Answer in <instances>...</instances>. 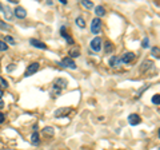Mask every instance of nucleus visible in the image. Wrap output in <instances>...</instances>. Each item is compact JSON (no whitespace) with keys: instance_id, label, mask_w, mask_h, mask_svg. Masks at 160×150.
I'll return each mask as SVG.
<instances>
[{"instance_id":"9d476101","label":"nucleus","mask_w":160,"mask_h":150,"mask_svg":"<svg viewBox=\"0 0 160 150\" xmlns=\"http://www.w3.org/2000/svg\"><path fill=\"white\" fill-rule=\"evenodd\" d=\"M3 13H4V16H5V19L7 20H11V19L13 18V13H12V11H11V8H9L8 5H5V7H3Z\"/></svg>"},{"instance_id":"a211bd4d","label":"nucleus","mask_w":160,"mask_h":150,"mask_svg":"<svg viewBox=\"0 0 160 150\" xmlns=\"http://www.w3.org/2000/svg\"><path fill=\"white\" fill-rule=\"evenodd\" d=\"M76 24H78L79 27H82V28H84V27H86V23H84V19H83V18H80V16H79V18H76Z\"/></svg>"},{"instance_id":"393cba45","label":"nucleus","mask_w":160,"mask_h":150,"mask_svg":"<svg viewBox=\"0 0 160 150\" xmlns=\"http://www.w3.org/2000/svg\"><path fill=\"white\" fill-rule=\"evenodd\" d=\"M152 55L155 58H159V47H153L152 48Z\"/></svg>"},{"instance_id":"f3484780","label":"nucleus","mask_w":160,"mask_h":150,"mask_svg":"<svg viewBox=\"0 0 160 150\" xmlns=\"http://www.w3.org/2000/svg\"><path fill=\"white\" fill-rule=\"evenodd\" d=\"M82 4L84 5L86 8H90V9H91L92 7H93V3H92V1H90V0H83Z\"/></svg>"},{"instance_id":"423d86ee","label":"nucleus","mask_w":160,"mask_h":150,"mask_svg":"<svg viewBox=\"0 0 160 150\" xmlns=\"http://www.w3.org/2000/svg\"><path fill=\"white\" fill-rule=\"evenodd\" d=\"M13 15H15L16 18H19V19H24L27 16V11L23 8V7H16L15 11H13Z\"/></svg>"},{"instance_id":"5701e85b","label":"nucleus","mask_w":160,"mask_h":150,"mask_svg":"<svg viewBox=\"0 0 160 150\" xmlns=\"http://www.w3.org/2000/svg\"><path fill=\"white\" fill-rule=\"evenodd\" d=\"M0 87H5V88L8 87V82L5 79H3L1 76H0Z\"/></svg>"},{"instance_id":"dca6fc26","label":"nucleus","mask_w":160,"mask_h":150,"mask_svg":"<svg viewBox=\"0 0 160 150\" xmlns=\"http://www.w3.org/2000/svg\"><path fill=\"white\" fill-rule=\"evenodd\" d=\"M152 66H153V63H152L151 60H146V62L142 64V71H147L148 68H151Z\"/></svg>"},{"instance_id":"1a4fd4ad","label":"nucleus","mask_w":160,"mask_h":150,"mask_svg":"<svg viewBox=\"0 0 160 150\" xmlns=\"http://www.w3.org/2000/svg\"><path fill=\"white\" fill-rule=\"evenodd\" d=\"M53 86H56L57 88H60V90H63V88L67 87V80L63 79V78H59V79L55 80V83H53Z\"/></svg>"},{"instance_id":"b1692460","label":"nucleus","mask_w":160,"mask_h":150,"mask_svg":"<svg viewBox=\"0 0 160 150\" xmlns=\"http://www.w3.org/2000/svg\"><path fill=\"white\" fill-rule=\"evenodd\" d=\"M152 102H153L155 105H157V106H159V105H160V101H159V94H156V95H153V97H152Z\"/></svg>"},{"instance_id":"f257e3e1","label":"nucleus","mask_w":160,"mask_h":150,"mask_svg":"<svg viewBox=\"0 0 160 150\" xmlns=\"http://www.w3.org/2000/svg\"><path fill=\"white\" fill-rule=\"evenodd\" d=\"M101 31V20L99 18H95L91 23V32L92 34H99Z\"/></svg>"},{"instance_id":"ddd939ff","label":"nucleus","mask_w":160,"mask_h":150,"mask_svg":"<svg viewBox=\"0 0 160 150\" xmlns=\"http://www.w3.org/2000/svg\"><path fill=\"white\" fill-rule=\"evenodd\" d=\"M61 36H63V38L67 40V43L74 44V39H72V38H71L69 35H67V34H65V27H61Z\"/></svg>"},{"instance_id":"c85d7f7f","label":"nucleus","mask_w":160,"mask_h":150,"mask_svg":"<svg viewBox=\"0 0 160 150\" xmlns=\"http://www.w3.org/2000/svg\"><path fill=\"white\" fill-rule=\"evenodd\" d=\"M4 119H5L4 114H3V113H0V125H1L3 122H4Z\"/></svg>"},{"instance_id":"412c9836","label":"nucleus","mask_w":160,"mask_h":150,"mask_svg":"<svg viewBox=\"0 0 160 150\" xmlns=\"http://www.w3.org/2000/svg\"><path fill=\"white\" fill-rule=\"evenodd\" d=\"M7 50H8V46L5 44V42L0 40V51H7Z\"/></svg>"},{"instance_id":"7ed1b4c3","label":"nucleus","mask_w":160,"mask_h":150,"mask_svg":"<svg viewBox=\"0 0 160 150\" xmlns=\"http://www.w3.org/2000/svg\"><path fill=\"white\" fill-rule=\"evenodd\" d=\"M91 48L93 50V51H96V52H99L100 50H101V39L100 38H93V39L91 40Z\"/></svg>"},{"instance_id":"f8f14e48","label":"nucleus","mask_w":160,"mask_h":150,"mask_svg":"<svg viewBox=\"0 0 160 150\" xmlns=\"http://www.w3.org/2000/svg\"><path fill=\"white\" fill-rule=\"evenodd\" d=\"M109 64H111L112 67H115V68H117V67L121 66V62L117 56H112L111 59H109Z\"/></svg>"},{"instance_id":"7c9ffc66","label":"nucleus","mask_w":160,"mask_h":150,"mask_svg":"<svg viewBox=\"0 0 160 150\" xmlns=\"http://www.w3.org/2000/svg\"><path fill=\"white\" fill-rule=\"evenodd\" d=\"M3 97V90H1V88H0V98Z\"/></svg>"},{"instance_id":"0eeeda50","label":"nucleus","mask_w":160,"mask_h":150,"mask_svg":"<svg viewBox=\"0 0 160 150\" xmlns=\"http://www.w3.org/2000/svg\"><path fill=\"white\" fill-rule=\"evenodd\" d=\"M128 122H130V125H132V126H136V125H139L142 122V118H140L138 114H131L130 117H128Z\"/></svg>"},{"instance_id":"bb28decb","label":"nucleus","mask_w":160,"mask_h":150,"mask_svg":"<svg viewBox=\"0 0 160 150\" xmlns=\"http://www.w3.org/2000/svg\"><path fill=\"white\" fill-rule=\"evenodd\" d=\"M5 42L9 44H15V40H13V38H11V36H5Z\"/></svg>"},{"instance_id":"6ab92c4d","label":"nucleus","mask_w":160,"mask_h":150,"mask_svg":"<svg viewBox=\"0 0 160 150\" xmlns=\"http://www.w3.org/2000/svg\"><path fill=\"white\" fill-rule=\"evenodd\" d=\"M69 55H71L72 58H76V56H79V55H80V51H79L78 48H72L71 51H69Z\"/></svg>"},{"instance_id":"4468645a","label":"nucleus","mask_w":160,"mask_h":150,"mask_svg":"<svg viewBox=\"0 0 160 150\" xmlns=\"http://www.w3.org/2000/svg\"><path fill=\"white\" fill-rule=\"evenodd\" d=\"M31 143H32V145H35V146L39 145V134H38L36 131L31 135Z\"/></svg>"},{"instance_id":"20e7f679","label":"nucleus","mask_w":160,"mask_h":150,"mask_svg":"<svg viewBox=\"0 0 160 150\" xmlns=\"http://www.w3.org/2000/svg\"><path fill=\"white\" fill-rule=\"evenodd\" d=\"M38 70H39V63H31L30 66L27 67V70H26V76H31V75H34Z\"/></svg>"},{"instance_id":"39448f33","label":"nucleus","mask_w":160,"mask_h":150,"mask_svg":"<svg viewBox=\"0 0 160 150\" xmlns=\"http://www.w3.org/2000/svg\"><path fill=\"white\" fill-rule=\"evenodd\" d=\"M135 58H136V55H135L134 52H126L123 56H121L120 62L121 63H131L135 60Z\"/></svg>"},{"instance_id":"4be33fe9","label":"nucleus","mask_w":160,"mask_h":150,"mask_svg":"<svg viewBox=\"0 0 160 150\" xmlns=\"http://www.w3.org/2000/svg\"><path fill=\"white\" fill-rule=\"evenodd\" d=\"M0 28H1V30H11V27L8 26V24H7V23H4V22H1V20H0Z\"/></svg>"},{"instance_id":"6e6552de","label":"nucleus","mask_w":160,"mask_h":150,"mask_svg":"<svg viewBox=\"0 0 160 150\" xmlns=\"http://www.w3.org/2000/svg\"><path fill=\"white\" fill-rule=\"evenodd\" d=\"M30 43L34 46V47H36V48H41V50H47V46L43 43V42H40V40L38 39H31Z\"/></svg>"},{"instance_id":"c756f323","label":"nucleus","mask_w":160,"mask_h":150,"mask_svg":"<svg viewBox=\"0 0 160 150\" xmlns=\"http://www.w3.org/2000/svg\"><path fill=\"white\" fill-rule=\"evenodd\" d=\"M13 67H15V64H9V67H8V71H12V70H13Z\"/></svg>"},{"instance_id":"aec40b11","label":"nucleus","mask_w":160,"mask_h":150,"mask_svg":"<svg viewBox=\"0 0 160 150\" xmlns=\"http://www.w3.org/2000/svg\"><path fill=\"white\" fill-rule=\"evenodd\" d=\"M112 50H113V46L111 44V42H107V43H105V52L109 54Z\"/></svg>"},{"instance_id":"2eb2a0df","label":"nucleus","mask_w":160,"mask_h":150,"mask_svg":"<svg viewBox=\"0 0 160 150\" xmlns=\"http://www.w3.org/2000/svg\"><path fill=\"white\" fill-rule=\"evenodd\" d=\"M95 13L97 16H104V15H105V9H104V7H101V5H97L95 8Z\"/></svg>"},{"instance_id":"a878e982","label":"nucleus","mask_w":160,"mask_h":150,"mask_svg":"<svg viewBox=\"0 0 160 150\" xmlns=\"http://www.w3.org/2000/svg\"><path fill=\"white\" fill-rule=\"evenodd\" d=\"M44 133H45V134H49V135H53V129L52 127H45L44 129Z\"/></svg>"},{"instance_id":"cd10ccee","label":"nucleus","mask_w":160,"mask_h":150,"mask_svg":"<svg viewBox=\"0 0 160 150\" xmlns=\"http://www.w3.org/2000/svg\"><path fill=\"white\" fill-rule=\"evenodd\" d=\"M142 46H143L144 48H147L148 46H149V44H148V38H146V39H143V42H142Z\"/></svg>"},{"instance_id":"f03ea898","label":"nucleus","mask_w":160,"mask_h":150,"mask_svg":"<svg viewBox=\"0 0 160 150\" xmlns=\"http://www.w3.org/2000/svg\"><path fill=\"white\" fill-rule=\"evenodd\" d=\"M60 66L63 67H67V68H72V70H75L76 68V63L71 59V58H64L63 60L60 62Z\"/></svg>"},{"instance_id":"9b49d317","label":"nucleus","mask_w":160,"mask_h":150,"mask_svg":"<svg viewBox=\"0 0 160 150\" xmlns=\"http://www.w3.org/2000/svg\"><path fill=\"white\" fill-rule=\"evenodd\" d=\"M71 111V109H68V107H63V109H59V110L55 111V117H64V115H67Z\"/></svg>"}]
</instances>
